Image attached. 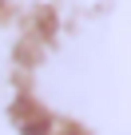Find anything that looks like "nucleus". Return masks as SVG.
Listing matches in <instances>:
<instances>
[{
	"label": "nucleus",
	"instance_id": "f257e3e1",
	"mask_svg": "<svg viewBox=\"0 0 131 135\" xmlns=\"http://www.w3.org/2000/svg\"><path fill=\"white\" fill-rule=\"evenodd\" d=\"M68 135H80V131H68Z\"/></svg>",
	"mask_w": 131,
	"mask_h": 135
}]
</instances>
